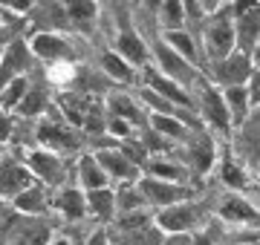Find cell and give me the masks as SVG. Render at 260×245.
<instances>
[{"mask_svg":"<svg viewBox=\"0 0 260 245\" xmlns=\"http://www.w3.org/2000/svg\"><path fill=\"white\" fill-rule=\"evenodd\" d=\"M257 3H260V0H257Z\"/></svg>","mask_w":260,"mask_h":245,"instance_id":"48","label":"cell"},{"mask_svg":"<svg viewBox=\"0 0 260 245\" xmlns=\"http://www.w3.org/2000/svg\"><path fill=\"white\" fill-rule=\"evenodd\" d=\"M148 173L150 176H159V179H168V182H182V185H188V179L194 176L185 161L168 159L162 153H153L148 159Z\"/></svg>","mask_w":260,"mask_h":245,"instance_id":"26","label":"cell"},{"mask_svg":"<svg viewBox=\"0 0 260 245\" xmlns=\"http://www.w3.org/2000/svg\"><path fill=\"white\" fill-rule=\"evenodd\" d=\"M15 133V124H12V113L0 107V144H6Z\"/></svg>","mask_w":260,"mask_h":245,"instance_id":"37","label":"cell"},{"mask_svg":"<svg viewBox=\"0 0 260 245\" xmlns=\"http://www.w3.org/2000/svg\"><path fill=\"white\" fill-rule=\"evenodd\" d=\"M49 107V98H47V90L38 84H29L26 95H23V101L15 107V113L23 115V118H38V115H44Z\"/></svg>","mask_w":260,"mask_h":245,"instance_id":"32","label":"cell"},{"mask_svg":"<svg viewBox=\"0 0 260 245\" xmlns=\"http://www.w3.org/2000/svg\"><path fill=\"white\" fill-rule=\"evenodd\" d=\"M52 208H55L61 219L67 222H81L87 214V193H84L78 185H61L55 188V196H52Z\"/></svg>","mask_w":260,"mask_h":245,"instance_id":"16","label":"cell"},{"mask_svg":"<svg viewBox=\"0 0 260 245\" xmlns=\"http://www.w3.org/2000/svg\"><path fill=\"white\" fill-rule=\"evenodd\" d=\"M205 219H208L205 208L200 202H194V196H191V199L177 202V205H168L162 211H156L153 214V225L162 234H194V231H200L205 225Z\"/></svg>","mask_w":260,"mask_h":245,"instance_id":"3","label":"cell"},{"mask_svg":"<svg viewBox=\"0 0 260 245\" xmlns=\"http://www.w3.org/2000/svg\"><path fill=\"white\" fill-rule=\"evenodd\" d=\"M67 12V23L73 29H81V32H90V29L99 23V3L95 0H61Z\"/></svg>","mask_w":260,"mask_h":245,"instance_id":"22","label":"cell"},{"mask_svg":"<svg viewBox=\"0 0 260 245\" xmlns=\"http://www.w3.org/2000/svg\"><path fill=\"white\" fill-rule=\"evenodd\" d=\"M23 161H26V168L32 170V176L38 182H44L47 188H61L67 182V161L61 153L49 150V147H29L23 150Z\"/></svg>","mask_w":260,"mask_h":245,"instance_id":"4","label":"cell"},{"mask_svg":"<svg viewBox=\"0 0 260 245\" xmlns=\"http://www.w3.org/2000/svg\"><path fill=\"white\" fill-rule=\"evenodd\" d=\"M99 64H102L104 75L110 78V81H116V84H133V81H136V72H139V69L133 64H127L119 52H102Z\"/></svg>","mask_w":260,"mask_h":245,"instance_id":"29","label":"cell"},{"mask_svg":"<svg viewBox=\"0 0 260 245\" xmlns=\"http://www.w3.org/2000/svg\"><path fill=\"white\" fill-rule=\"evenodd\" d=\"M162 245H197L194 234H165Z\"/></svg>","mask_w":260,"mask_h":245,"instance_id":"39","label":"cell"},{"mask_svg":"<svg viewBox=\"0 0 260 245\" xmlns=\"http://www.w3.org/2000/svg\"><path fill=\"white\" fill-rule=\"evenodd\" d=\"M107 113L130 121L133 127H148V110H145V104L139 101V95L113 93L110 98H107Z\"/></svg>","mask_w":260,"mask_h":245,"instance_id":"20","label":"cell"},{"mask_svg":"<svg viewBox=\"0 0 260 245\" xmlns=\"http://www.w3.org/2000/svg\"><path fill=\"white\" fill-rule=\"evenodd\" d=\"M113 190H116V214L150 208L145 193H142V188H139V182H119V185H113Z\"/></svg>","mask_w":260,"mask_h":245,"instance_id":"30","label":"cell"},{"mask_svg":"<svg viewBox=\"0 0 260 245\" xmlns=\"http://www.w3.org/2000/svg\"><path fill=\"white\" fill-rule=\"evenodd\" d=\"M251 61L260 66V40H257V47H254V52H251Z\"/></svg>","mask_w":260,"mask_h":245,"instance_id":"42","label":"cell"},{"mask_svg":"<svg viewBox=\"0 0 260 245\" xmlns=\"http://www.w3.org/2000/svg\"><path fill=\"white\" fill-rule=\"evenodd\" d=\"M95 159L104 168V173L110 176L113 185H119V182H139V176H142V168L121 150L119 144L95 150Z\"/></svg>","mask_w":260,"mask_h":245,"instance_id":"11","label":"cell"},{"mask_svg":"<svg viewBox=\"0 0 260 245\" xmlns=\"http://www.w3.org/2000/svg\"><path fill=\"white\" fill-rule=\"evenodd\" d=\"M78 127L67 121L64 115L61 118H49L47 113L41 115V127H38V144L41 147H49L55 153H70V150H78Z\"/></svg>","mask_w":260,"mask_h":245,"instance_id":"8","label":"cell"},{"mask_svg":"<svg viewBox=\"0 0 260 245\" xmlns=\"http://www.w3.org/2000/svg\"><path fill=\"white\" fill-rule=\"evenodd\" d=\"M49 228L44 222H38V217H26L23 222L12 228L9 245H47L49 242Z\"/></svg>","mask_w":260,"mask_h":245,"instance_id":"28","label":"cell"},{"mask_svg":"<svg viewBox=\"0 0 260 245\" xmlns=\"http://www.w3.org/2000/svg\"><path fill=\"white\" fill-rule=\"evenodd\" d=\"M139 188L148 199V205L153 211H162L168 205H177L182 199H191L194 196V188L191 185H182V182H168V179H159V176H150V173H142L139 176Z\"/></svg>","mask_w":260,"mask_h":245,"instance_id":"6","label":"cell"},{"mask_svg":"<svg viewBox=\"0 0 260 245\" xmlns=\"http://www.w3.org/2000/svg\"><path fill=\"white\" fill-rule=\"evenodd\" d=\"M47 245H73V239H70V236H64V234H52Z\"/></svg>","mask_w":260,"mask_h":245,"instance_id":"40","label":"cell"},{"mask_svg":"<svg viewBox=\"0 0 260 245\" xmlns=\"http://www.w3.org/2000/svg\"><path fill=\"white\" fill-rule=\"evenodd\" d=\"M225 3H229V0H225Z\"/></svg>","mask_w":260,"mask_h":245,"instance_id":"47","label":"cell"},{"mask_svg":"<svg viewBox=\"0 0 260 245\" xmlns=\"http://www.w3.org/2000/svg\"><path fill=\"white\" fill-rule=\"evenodd\" d=\"M75 185H78L81 190H95V188L113 185L110 176L104 173V168L99 165V159H95V153L78 156V161H75Z\"/></svg>","mask_w":260,"mask_h":245,"instance_id":"21","label":"cell"},{"mask_svg":"<svg viewBox=\"0 0 260 245\" xmlns=\"http://www.w3.org/2000/svg\"><path fill=\"white\" fill-rule=\"evenodd\" d=\"M162 40H165L168 47L174 49V52H179V55L185 58V61H191V64H197V58H200V49H197L194 44V35L191 32H185V29H174V32H162Z\"/></svg>","mask_w":260,"mask_h":245,"instance_id":"33","label":"cell"},{"mask_svg":"<svg viewBox=\"0 0 260 245\" xmlns=\"http://www.w3.org/2000/svg\"><path fill=\"white\" fill-rule=\"evenodd\" d=\"M12 208L18 211L20 217H44V214H49V208H52L49 188L44 182L35 179L29 188H23L18 196L12 199Z\"/></svg>","mask_w":260,"mask_h":245,"instance_id":"15","label":"cell"},{"mask_svg":"<svg viewBox=\"0 0 260 245\" xmlns=\"http://www.w3.org/2000/svg\"><path fill=\"white\" fill-rule=\"evenodd\" d=\"M148 127L156 130L162 139H168V142H188V139L197 133L194 127L185 124L182 118H177V115H162V113H150L148 115Z\"/></svg>","mask_w":260,"mask_h":245,"instance_id":"23","label":"cell"},{"mask_svg":"<svg viewBox=\"0 0 260 245\" xmlns=\"http://www.w3.org/2000/svg\"><path fill=\"white\" fill-rule=\"evenodd\" d=\"M246 90H249L251 107L257 110V107H260V66H257V64H254V69H251L249 78H246Z\"/></svg>","mask_w":260,"mask_h":245,"instance_id":"36","label":"cell"},{"mask_svg":"<svg viewBox=\"0 0 260 245\" xmlns=\"http://www.w3.org/2000/svg\"><path fill=\"white\" fill-rule=\"evenodd\" d=\"M142 3H145V9H150L153 15H156V9H159V3H162V0H142Z\"/></svg>","mask_w":260,"mask_h":245,"instance_id":"41","label":"cell"},{"mask_svg":"<svg viewBox=\"0 0 260 245\" xmlns=\"http://www.w3.org/2000/svg\"><path fill=\"white\" fill-rule=\"evenodd\" d=\"M84 193H87V214L95 217L99 222H113V217H116V190H113V185L84 190Z\"/></svg>","mask_w":260,"mask_h":245,"instance_id":"27","label":"cell"},{"mask_svg":"<svg viewBox=\"0 0 260 245\" xmlns=\"http://www.w3.org/2000/svg\"><path fill=\"white\" fill-rule=\"evenodd\" d=\"M32 49H29V44H23V40H12L9 47L3 49V55H0V90L9 84V81H15V78H20L23 72L29 69V64H32Z\"/></svg>","mask_w":260,"mask_h":245,"instance_id":"14","label":"cell"},{"mask_svg":"<svg viewBox=\"0 0 260 245\" xmlns=\"http://www.w3.org/2000/svg\"><path fill=\"white\" fill-rule=\"evenodd\" d=\"M185 0H162L156 9V20L162 32H174V29H185Z\"/></svg>","mask_w":260,"mask_h":245,"instance_id":"31","label":"cell"},{"mask_svg":"<svg viewBox=\"0 0 260 245\" xmlns=\"http://www.w3.org/2000/svg\"><path fill=\"white\" fill-rule=\"evenodd\" d=\"M254 69V61L251 55L234 49L232 55L220 58V61H211L208 64V78H211L217 87H234V84H246L249 72Z\"/></svg>","mask_w":260,"mask_h":245,"instance_id":"9","label":"cell"},{"mask_svg":"<svg viewBox=\"0 0 260 245\" xmlns=\"http://www.w3.org/2000/svg\"><path fill=\"white\" fill-rule=\"evenodd\" d=\"M214 217L234 228H251V225H260V208L243 190H225L223 196L217 199Z\"/></svg>","mask_w":260,"mask_h":245,"instance_id":"5","label":"cell"},{"mask_svg":"<svg viewBox=\"0 0 260 245\" xmlns=\"http://www.w3.org/2000/svg\"><path fill=\"white\" fill-rule=\"evenodd\" d=\"M116 52H119L127 64H133L136 69H145L150 64V49L142 40V35L133 26H121L116 35Z\"/></svg>","mask_w":260,"mask_h":245,"instance_id":"18","label":"cell"},{"mask_svg":"<svg viewBox=\"0 0 260 245\" xmlns=\"http://www.w3.org/2000/svg\"><path fill=\"white\" fill-rule=\"evenodd\" d=\"M139 78H142V87L153 90L156 95H162V98H168V101L179 104V107H185V110H194V95H191V90L182 87L179 81H174V78H168L165 72H159L153 64H148L145 69H139Z\"/></svg>","mask_w":260,"mask_h":245,"instance_id":"10","label":"cell"},{"mask_svg":"<svg viewBox=\"0 0 260 245\" xmlns=\"http://www.w3.org/2000/svg\"><path fill=\"white\" fill-rule=\"evenodd\" d=\"M223 6H225V0H197V12H203V15H214Z\"/></svg>","mask_w":260,"mask_h":245,"instance_id":"38","label":"cell"},{"mask_svg":"<svg viewBox=\"0 0 260 245\" xmlns=\"http://www.w3.org/2000/svg\"><path fill=\"white\" fill-rule=\"evenodd\" d=\"M32 12H35V20L41 26V32H61V29L70 26L61 0H35Z\"/></svg>","mask_w":260,"mask_h":245,"instance_id":"24","label":"cell"},{"mask_svg":"<svg viewBox=\"0 0 260 245\" xmlns=\"http://www.w3.org/2000/svg\"><path fill=\"white\" fill-rule=\"evenodd\" d=\"M257 113H260V107H257Z\"/></svg>","mask_w":260,"mask_h":245,"instance_id":"46","label":"cell"},{"mask_svg":"<svg viewBox=\"0 0 260 245\" xmlns=\"http://www.w3.org/2000/svg\"><path fill=\"white\" fill-rule=\"evenodd\" d=\"M153 61H156V69L159 72H165L168 78H174V81H179L182 87H194V81L203 72H197V64H191V61H185V58L179 55V52H174V49L168 47L165 40L159 38L156 44H153Z\"/></svg>","mask_w":260,"mask_h":245,"instance_id":"7","label":"cell"},{"mask_svg":"<svg viewBox=\"0 0 260 245\" xmlns=\"http://www.w3.org/2000/svg\"><path fill=\"white\" fill-rule=\"evenodd\" d=\"M191 95H194V110L200 115V121L205 127H211L214 133L220 136H232L234 124H232V115L225 110V101H223V90L214 84L208 75H200L191 87Z\"/></svg>","mask_w":260,"mask_h":245,"instance_id":"1","label":"cell"},{"mask_svg":"<svg viewBox=\"0 0 260 245\" xmlns=\"http://www.w3.org/2000/svg\"><path fill=\"white\" fill-rule=\"evenodd\" d=\"M29 84H32V81H29L26 75H20V78H15V81H9V84L0 90V107H3V110H9V113H15V107L23 101V95H26Z\"/></svg>","mask_w":260,"mask_h":245,"instance_id":"34","label":"cell"},{"mask_svg":"<svg viewBox=\"0 0 260 245\" xmlns=\"http://www.w3.org/2000/svg\"><path fill=\"white\" fill-rule=\"evenodd\" d=\"M237 49V35H234V15L225 3L220 12L208 15V23L203 26V58L205 64L220 61Z\"/></svg>","mask_w":260,"mask_h":245,"instance_id":"2","label":"cell"},{"mask_svg":"<svg viewBox=\"0 0 260 245\" xmlns=\"http://www.w3.org/2000/svg\"><path fill=\"white\" fill-rule=\"evenodd\" d=\"M26 44H29V49H32V55H35L38 61H47V64L70 61V55H73V44H70L61 32H41V29H38Z\"/></svg>","mask_w":260,"mask_h":245,"instance_id":"12","label":"cell"},{"mask_svg":"<svg viewBox=\"0 0 260 245\" xmlns=\"http://www.w3.org/2000/svg\"><path fill=\"white\" fill-rule=\"evenodd\" d=\"M188 147V159L185 165L191 168V173H200V176H208L211 173V168L217 165V147H214V142L208 139V136H200V130L188 139V142H182Z\"/></svg>","mask_w":260,"mask_h":245,"instance_id":"17","label":"cell"},{"mask_svg":"<svg viewBox=\"0 0 260 245\" xmlns=\"http://www.w3.org/2000/svg\"><path fill=\"white\" fill-rule=\"evenodd\" d=\"M0 159H3V144H0Z\"/></svg>","mask_w":260,"mask_h":245,"instance_id":"43","label":"cell"},{"mask_svg":"<svg viewBox=\"0 0 260 245\" xmlns=\"http://www.w3.org/2000/svg\"><path fill=\"white\" fill-rule=\"evenodd\" d=\"M0 55H3V49H0Z\"/></svg>","mask_w":260,"mask_h":245,"instance_id":"45","label":"cell"},{"mask_svg":"<svg viewBox=\"0 0 260 245\" xmlns=\"http://www.w3.org/2000/svg\"><path fill=\"white\" fill-rule=\"evenodd\" d=\"M234 35H237V49L251 55L260 40V3L234 15Z\"/></svg>","mask_w":260,"mask_h":245,"instance_id":"19","label":"cell"},{"mask_svg":"<svg viewBox=\"0 0 260 245\" xmlns=\"http://www.w3.org/2000/svg\"><path fill=\"white\" fill-rule=\"evenodd\" d=\"M35 182L32 170L26 168V161H18V159H9L3 156L0 159V199H15L23 188H29Z\"/></svg>","mask_w":260,"mask_h":245,"instance_id":"13","label":"cell"},{"mask_svg":"<svg viewBox=\"0 0 260 245\" xmlns=\"http://www.w3.org/2000/svg\"><path fill=\"white\" fill-rule=\"evenodd\" d=\"M254 193H257V196H260V188H257V190H254Z\"/></svg>","mask_w":260,"mask_h":245,"instance_id":"44","label":"cell"},{"mask_svg":"<svg viewBox=\"0 0 260 245\" xmlns=\"http://www.w3.org/2000/svg\"><path fill=\"white\" fill-rule=\"evenodd\" d=\"M220 182H223L229 190H246V170H243L232 156H223V165H220Z\"/></svg>","mask_w":260,"mask_h":245,"instance_id":"35","label":"cell"},{"mask_svg":"<svg viewBox=\"0 0 260 245\" xmlns=\"http://www.w3.org/2000/svg\"><path fill=\"white\" fill-rule=\"evenodd\" d=\"M220 90H223V101H225V110H229V115H232V124H234V127L246 124V118L254 113V107H251V98H249V90H246V84L220 87Z\"/></svg>","mask_w":260,"mask_h":245,"instance_id":"25","label":"cell"}]
</instances>
